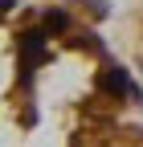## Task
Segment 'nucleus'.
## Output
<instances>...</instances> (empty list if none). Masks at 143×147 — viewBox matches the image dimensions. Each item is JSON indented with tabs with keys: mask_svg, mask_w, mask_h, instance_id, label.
<instances>
[{
	"mask_svg": "<svg viewBox=\"0 0 143 147\" xmlns=\"http://www.w3.org/2000/svg\"><path fill=\"white\" fill-rule=\"evenodd\" d=\"M119 45H123V53H127V61L135 65L139 82H143V0H135V4L123 12V21H119Z\"/></svg>",
	"mask_w": 143,
	"mask_h": 147,
	"instance_id": "1",
	"label": "nucleus"
}]
</instances>
